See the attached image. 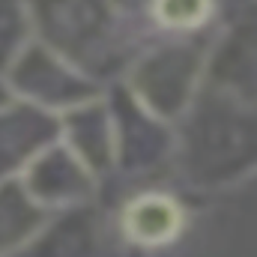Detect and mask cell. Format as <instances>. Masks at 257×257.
I'll list each match as a JSON object with an SVG mask.
<instances>
[{"mask_svg": "<svg viewBox=\"0 0 257 257\" xmlns=\"http://www.w3.org/2000/svg\"><path fill=\"white\" fill-rule=\"evenodd\" d=\"M156 12L171 27H192L206 15V0H156Z\"/></svg>", "mask_w": 257, "mask_h": 257, "instance_id": "cell-1", "label": "cell"}]
</instances>
